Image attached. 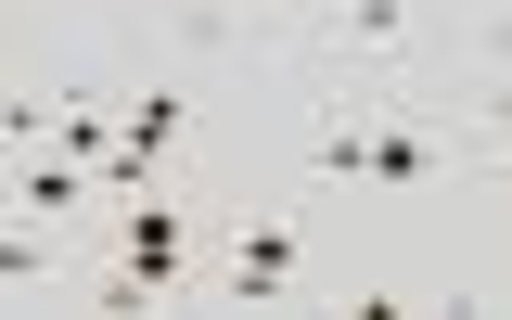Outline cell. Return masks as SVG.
Segmentation results:
<instances>
[{
  "mask_svg": "<svg viewBox=\"0 0 512 320\" xmlns=\"http://www.w3.org/2000/svg\"><path fill=\"white\" fill-rule=\"evenodd\" d=\"M308 282V231L282 218V205H244V231L218 244V269H205V295H231V308H282Z\"/></svg>",
  "mask_w": 512,
  "mask_h": 320,
  "instance_id": "cell-1",
  "label": "cell"
},
{
  "mask_svg": "<svg viewBox=\"0 0 512 320\" xmlns=\"http://www.w3.org/2000/svg\"><path fill=\"white\" fill-rule=\"evenodd\" d=\"M77 282H90V231L0 205V308H77Z\"/></svg>",
  "mask_w": 512,
  "mask_h": 320,
  "instance_id": "cell-2",
  "label": "cell"
},
{
  "mask_svg": "<svg viewBox=\"0 0 512 320\" xmlns=\"http://www.w3.org/2000/svg\"><path fill=\"white\" fill-rule=\"evenodd\" d=\"M52 141L77 154V167H116V90H64V116H52Z\"/></svg>",
  "mask_w": 512,
  "mask_h": 320,
  "instance_id": "cell-4",
  "label": "cell"
},
{
  "mask_svg": "<svg viewBox=\"0 0 512 320\" xmlns=\"http://www.w3.org/2000/svg\"><path fill=\"white\" fill-rule=\"evenodd\" d=\"M52 116H64L52 77H13V90H0V154H39V141H52Z\"/></svg>",
  "mask_w": 512,
  "mask_h": 320,
  "instance_id": "cell-5",
  "label": "cell"
},
{
  "mask_svg": "<svg viewBox=\"0 0 512 320\" xmlns=\"http://www.w3.org/2000/svg\"><path fill=\"white\" fill-rule=\"evenodd\" d=\"M0 205H13V218H52V231H90V218H103V167H77L64 141L0 154Z\"/></svg>",
  "mask_w": 512,
  "mask_h": 320,
  "instance_id": "cell-3",
  "label": "cell"
},
{
  "mask_svg": "<svg viewBox=\"0 0 512 320\" xmlns=\"http://www.w3.org/2000/svg\"><path fill=\"white\" fill-rule=\"evenodd\" d=\"M0 90H13V64H0Z\"/></svg>",
  "mask_w": 512,
  "mask_h": 320,
  "instance_id": "cell-6",
  "label": "cell"
}]
</instances>
